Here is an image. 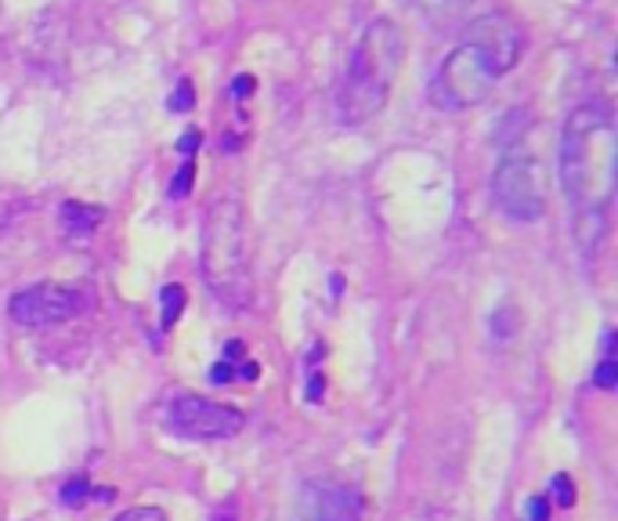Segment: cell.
<instances>
[{
    "label": "cell",
    "mask_w": 618,
    "mask_h": 521,
    "mask_svg": "<svg viewBox=\"0 0 618 521\" xmlns=\"http://www.w3.org/2000/svg\"><path fill=\"white\" fill-rule=\"evenodd\" d=\"M615 116L604 99L582 102L564 120L557 171L575 215V240L593 257L608 240V210L615 199Z\"/></svg>",
    "instance_id": "obj_1"
},
{
    "label": "cell",
    "mask_w": 618,
    "mask_h": 521,
    "mask_svg": "<svg viewBox=\"0 0 618 521\" xmlns=\"http://www.w3.org/2000/svg\"><path fill=\"white\" fill-rule=\"evenodd\" d=\"M525 55V26L510 11H489L463 30L459 44L445 55L431 80V102L438 109L463 113L481 105L492 88Z\"/></svg>",
    "instance_id": "obj_2"
},
{
    "label": "cell",
    "mask_w": 618,
    "mask_h": 521,
    "mask_svg": "<svg viewBox=\"0 0 618 521\" xmlns=\"http://www.w3.org/2000/svg\"><path fill=\"white\" fill-rule=\"evenodd\" d=\"M401 62H406V33L395 19H373L354 44L348 69H343L337 94L340 120L351 127L373 120L390 99Z\"/></svg>",
    "instance_id": "obj_3"
},
{
    "label": "cell",
    "mask_w": 618,
    "mask_h": 521,
    "mask_svg": "<svg viewBox=\"0 0 618 521\" xmlns=\"http://www.w3.org/2000/svg\"><path fill=\"white\" fill-rule=\"evenodd\" d=\"M199 265L210 293L229 304L243 308L249 301V257H254V240H249L246 207L235 196L213 199L203 215V243H199Z\"/></svg>",
    "instance_id": "obj_4"
},
{
    "label": "cell",
    "mask_w": 618,
    "mask_h": 521,
    "mask_svg": "<svg viewBox=\"0 0 618 521\" xmlns=\"http://www.w3.org/2000/svg\"><path fill=\"white\" fill-rule=\"evenodd\" d=\"M492 199L506 218L539 221L546 215V174L539 160L510 149L492 174Z\"/></svg>",
    "instance_id": "obj_5"
},
{
    "label": "cell",
    "mask_w": 618,
    "mask_h": 521,
    "mask_svg": "<svg viewBox=\"0 0 618 521\" xmlns=\"http://www.w3.org/2000/svg\"><path fill=\"white\" fill-rule=\"evenodd\" d=\"M88 308H91L88 290L69 287V282H37V287L19 290L8 301V315L11 323L37 329V326H62L69 319H80Z\"/></svg>",
    "instance_id": "obj_6"
},
{
    "label": "cell",
    "mask_w": 618,
    "mask_h": 521,
    "mask_svg": "<svg viewBox=\"0 0 618 521\" xmlns=\"http://www.w3.org/2000/svg\"><path fill=\"white\" fill-rule=\"evenodd\" d=\"M166 428L177 438H193V442H224V438L240 435L243 413L203 395H182L166 409Z\"/></svg>",
    "instance_id": "obj_7"
},
{
    "label": "cell",
    "mask_w": 618,
    "mask_h": 521,
    "mask_svg": "<svg viewBox=\"0 0 618 521\" xmlns=\"http://www.w3.org/2000/svg\"><path fill=\"white\" fill-rule=\"evenodd\" d=\"M365 518V496L348 482L337 478H315L304 485L296 521H362Z\"/></svg>",
    "instance_id": "obj_8"
},
{
    "label": "cell",
    "mask_w": 618,
    "mask_h": 521,
    "mask_svg": "<svg viewBox=\"0 0 618 521\" xmlns=\"http://www.w3.org/2000/svg\"><path fill=\"white\" fill-rule=\"evenodd\" d=\"M260 366L246 359V345L243 340H229L224 345V359L210 366V381L213 384H232V381H257Z\"/></svg>",
    "instance_id": "obj_9"
},
{
    "label": "cell",
    "mask_w": 618,
    "mask_h": 521,
    "mask_svg": "<svg viewBox=\"0 0 618 521\" xmlns=\"http://www.w3.org/2000/svg\"><path fill=\"white\" fill-rule=\"evenodd\" d=\"M58 221H62V229L69 235H91V229H98L102 210L83 207V204H77V199H66L62 210H58Z\"/></svg>",
    "instance_id": "obj_10"
},
{
    "label": "cell",
    "mask_w": 618,
    "mask_h": 521,
    "mask_svg": "<svg viewBox=\"0 0 618 521\" xmlns=\"http://www.w3.org/2000/svg\"><path fill=\"white\" fill-rule=\"evenodd\" d=\"M109 489H94V485L83 478V475H77V478H69L66 485H62V503L66 507H83V503H91V500H109Z\"/></svg>",
    "instance_id": "obj_11"
},
{
    "label": "cell",
    "mask_w": 618,
    "mask_h": 521,
    "mask_svg": "<svg viewBox=\"0 0 618 521\" xmlns=\"http://www.w3.org/2000/svg\"><path fill=\"white\" fill-rule=\"evenodd\" d=\"M593 384H597L600 391H611L618 384V362H615V334L608 329L604 334V359L597 366V373H593Z\"/></svg>",
    "instance_id": "obj_12"
},
{
    "label": "cell",
    "mask_w": 618,
    "mask_h": 521,
    "mask_svg": "<svg viewBox=\"0 0 618 521\" xmlns=\"http://www.w3.org/2000/svg\"><path fill=\"white\" fill-rule=\"evenodd\" d=\"M160 301H163V326L171 329L177 323V315H182V308H185L188 298H185V290L177 287V282H171V287H163Z\"/></svg>",
    "instance_id": "obj_13"
},
{
    "label": "cell",
    "mask_w": 618,
    "mask_h": 521,
    "mask_svg": "<svg viewBox=\"0 0 618 521\" xmlns=\"http://www.w3.org/2000/svg\"><path fill=\"white\" fill-rule=\"evenodd\" d=\"M550 503H561V507H572L575 503V485L568 475H553L550 478V496H546Z\"/></svg>",
    "instance_id": "obj_14"
},
{
    "label": "cell",
    "mask_w": 618,
    "mask_h": 521,
    "mask_svg": "<svg viewBox=\"0 0 618 521\" xmlns=\"http://www.w3.org/2000/svg\"><path fill=\"white\" fill-rule=\"evenodd\" d=\"M116 521H166V514L160 507H130V511H124Z\"/></svg>",
    "instance_id": "obj_15"
},
{
    "label": "cell",
    "mask_w": 618,
    "mask_h": 521,
    "mask_svg": "<svg viewBox=\"0 0 618 521\" xmlns=\"http://www.w3.org/2000/svg\"><path fill=\"white\" fill-rule=\"evenodd\" d=\"M550 500L546 496H532L528 500V521H550Z\"/></svg>",
    "instance_id": "obj_16"
},
{
    "label": "cell",
    "mask_w": 618,
    "mask_h": 521,
    "mask_svg": "<svg viewBox=\"0 0 618 521\" xmlns=\"http://www.w3.org/2000/svg\"><path fill=\"white\" fill-rule=\"evenodd\" d=\"M188 188H193V163H185V167H182V177L174 182L171 196H182V193H188Z\"/></svg>",
    "instance_id": "obj_17"
},
{
    "label": "cell",
    "mask_w": 618,
    "mask_h": 521,
    "mask_svg": "<svg viewBox=\"0 0 618 521\" xmlns=\"http://www.w3.org/2000/svg\"><path fill=\"white\" fill-rule=\"evenodd\" d=\"M416 4H420L427 15H438V11H445V8H453V4H459V0H416Z\"/></svg>",
    "instance_id": "obj_18"
}]
</instances>
